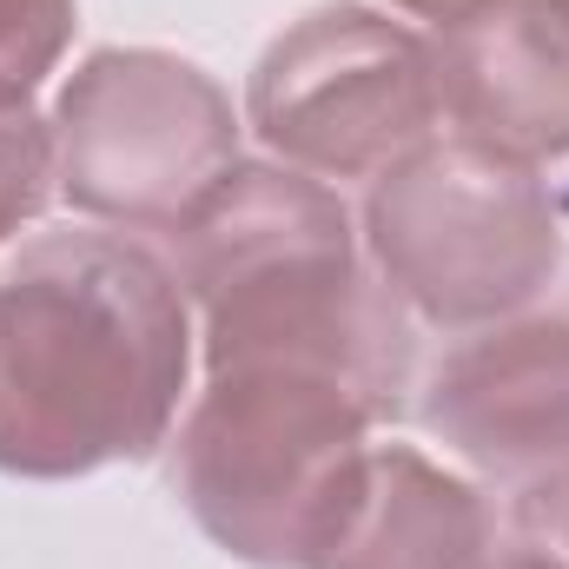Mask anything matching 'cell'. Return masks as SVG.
Here are the masks:
<instances>
[{"label": "cell", "instance_id": "1", "mask_svg": "<svg viewBox=\"0 0 569 569\" xmlns=\"http://www.w3.org/2000/svg\"><path fill=\"white\" fill-rule=\"evenodd\" d=\"M192 391V298L127 232H47L0 272V470L152 457Z\"/></svg>", "mask_w": 569, "mask_h": 569}, {"label": "cell", "instance_id": "2", "mask_svg": "<svg viewBox=\"0 0 569 569\" xmlns=\"http://www.w3.org/2000/svg\"><path fill=\"white\" fill-rule=\"evenodd\" d=\"M179 284L199 305V358L311 365L371 391L385 411L411 391V311L378 279L365 232L331 179L284 159H239L179 226Z\"/></svg>", "mask_w": 569, "mask_h": 569}, {"label": "cell", "instance_id": "3", "mask_svg": "<svg viewBox=\"0 0 569 569\" xmlns=\"http://www.w3.org/2000/svg\"><path fill=\"white\" fill-rule=\"evenodd\" d=\"M385 418L391 411L338 371L226 365L206 371V391L179 425L172 483L226 557L252 569H311Z\"/></svg>", "mask_w": 569, "mask_h": 569}, {"label": "cell", "instance_id": "4", "mask_svg": "<svg viewBox=\"0 0 569 569\" xmlns=\"http://www.w3.org/2000/svg\"><path fill=\"white\" fill-rule=\"evenodd\" d=\"M365 252L391 298L443 331H483L563 272V226L537 166L437 133L365 192Z\"/></svg>", "mask_w": 569, "mask_h": 569}, {"label": "cell", "instance_id": "5", "mask_svg": "<svg viewBox=\"0 0 569 569\" xmlns=\"http://www.w3.org/2000/svg\"><path fill=\"white\" fill-rule=\"evenodd\" d=\"M53 159L73 212L127 232H172L232 166V93L159 47L87 53L53 100Z\"/></svg>", "mask_w": 569, "mask_h": 569}, {"label": "cell", "instance_id": "6", "mask_svg": "<svg viewBox=\"0 0 569 569\" xmlns=\"http://www.w3.org/2000/svg\"><path fill=\"white\" fill-rule=\"evenodd\" d=\"M246 120L311 179H378L443 133L437 53L378 7H318L259 53Z\"/></svg>", "mask_w": 569, "mask_h": 569}, {"label": "cell", "instance_id": "7", "mask_svg": "<svg viewBox=\"0 0 569 569\" xmlns=\"http://www.w3.org/2000/svg\"><path fill=\"white\" fill-rule=\"evenodd\" d=\"M418 418L483 477L550 483L569 463V311H517L470 331L425 378Z\"/></svg>", "mask_w": 569, "mask_h": 569}, {"label": "cell", "instance_id": "8", "mask_svg": "<svg viewBox=\"0 0 569 569\" xmlns=\"http://www.w3.org/2000/svg\"><path fill=\"white\" fill-rule=\"evenodd\" d=\"M443 133L517 166L569 159V13L557 0H483L430 40Z\"/></svg>", "mask_w": 569, "mask_h": 569}, {"label": "cell", "instance_id": "9", "mask_svg": "<svg viewBox=\"0 0 569 569\" xmlns=\"http://www.w3.org/2000/svg\"><path fill=\"white\" fill-rule=\"evenodd\" d=\"M490 503L418 443H371L311 569H490Z\"/></svg>", "mask_w": 569, "mask_h": 569}, {"label": "cell", "instance_id": "10", "mask_svg": "<svg viewBox=\"0 0 569 569\" xmlns=\"http://www.w3.org/2000/svg\"><path fill=\"white\" fill-rule=\"evenodd\" d=\"M60 186V159H53V120L33 113V100L0 107V246L33 226L47 212Z\"/></svg>", "mask_w": 569, "mask_h": 569}, {"label": "cell", "instance_id": "11", "mask_svg": "<svg viewBox=\"0 0 569 569\" xmlns=\"http://www.w3.org/2000/svg\"><path fill=\"white\" fill-rule=\"evenodd\" d=\"M73 0H0V107L40 93V80L67 60Z\"/></svg>", "mask_w": 569, "mask_h": 569}, {"label": "cell", "instance_id": "12", "mask_svg": "<svg viewBox=\"0 0 569 569\" xmlns=\"http://www.w3.org/2000/svg\"><path fill=\"white\" fill-rule=\"evenodd\" d=\"M391 7H398V13H418V20H430V27L443 33V27H457L463 13H477L483 0H391Z\"/></svg>", "mask_w": 569, "mask_h": 569}, {"label": "cell", "instance_id": "13", "mask_svg": "<svg viewBox=\"0 0 569 569\" xmlns=\"http://www.w3.org/2000/svg\"><path fill=\"white\" fill-rule=\"evenodd\" d=\"M490 569H569L563 550H543V543H517L503 557H490Z\"/></svg>", "mask_w": 569, "mask_h": 569}, {"label": "cell", "instance_id": "14", "mask_svg": "<svg viewBox=\"0 0 569 569\" xmlns=\"http://www.w3.org/2000/svg\"><path fill=\"white\" fill-rule=\"evenodd\" d=\"M543 497H550V510H557V537H563V557H569V463L550 477V490H543Z\"/></svg>", "mask_w": 569, "mask_h": 569}, {"label": "cell", "instance_id": "15", "mask_svg": "<svg viewBox=\"0 0 569 569\" xmlns=\"http://www.w3.org/2000/svg\"><path fill=\"white\" fill-rule=\"evenodd\" d=\"M557 7H563V13H569V0H557Z\"/></svg>", "mask_w": 569, "mask_h": 569}]
</instances>
